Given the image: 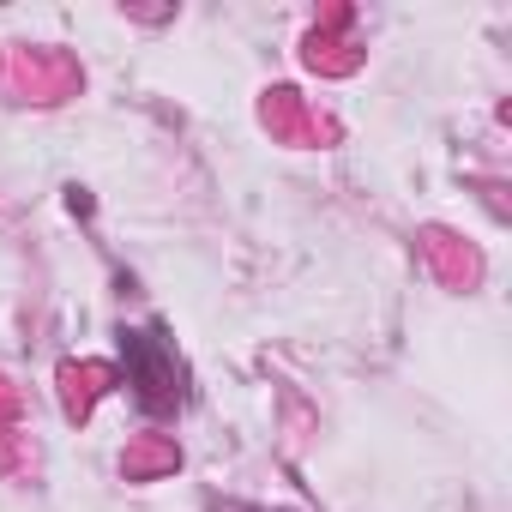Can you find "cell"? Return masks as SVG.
<instances>
[{"mask_svg":"<svg viewBox=\"0 0 512 512\" xmlns=\"http://www.w3.org/2000/svg\"><path fill=\"white\" fill-rule=\"evenodd\" d=\"M121 362H127V386H133V398L151 410V416H169V410H181V356H175V344L163 338V326H139V332H127L121 338Z\"/></svg>","mask_w":512,"mask_h":512,"instance_id":"6da1fadb","label":"cell"}]
</instances>
